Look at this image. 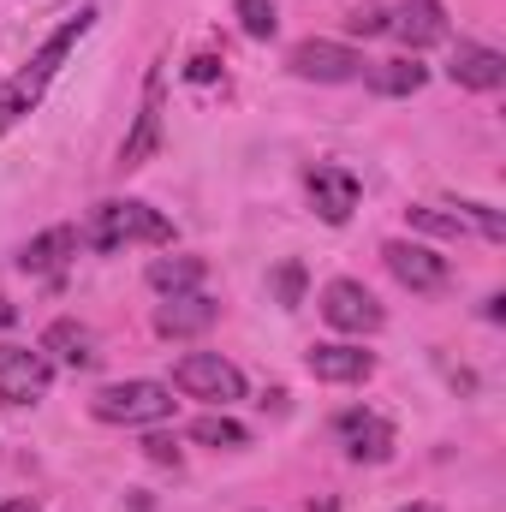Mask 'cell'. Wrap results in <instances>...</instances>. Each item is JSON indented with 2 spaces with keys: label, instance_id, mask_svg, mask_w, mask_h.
I'll return each instance as SVG.
<instances>
[{
  "label": "cell",
  "instance_id": "1",
  "mask_svg": "<svg viewBox=\"0 0 506 512\" xmlns=\"http://www.w3.org/2000/svg\"><path fill=\"white\" fill-rule=\"evenodd\" d=\"M90 24H96V12H90V6H84L78 18H66V24L42 42V54H36V60H30V66H24V72L0 90V131H12L24 114H30V108H36V102H42V90L60 78V66H66V60H72V48L90 36Z\"/></svg>",
  "mask_w": 506,
  "mask_h": 512
},
{
  "label": "cell",
  "instance_id": "2",
  "mask_svg": "<svg viewBox=\"0 0 506 512\" xmlns=\"http://www.w3.org/2000/svg\"><path fill=\"white\" fill-rule=\"evenodd\" d=\"M78 239H84L90 251H120V245H173V221H167V215H155L149 203L126 197V203H102Z\"/></svg>",
  "mask_w": 506,
  "mask_h": 512
},
{
  "label": "cell",
  "instance_id": "3",
  "mask_svg": "<svg viewBox=\"0 0 506 512\" xmlns=\"http://www.w3.org/2000/svg\"><path fill=\"white\" fill-rule=\"evenodd\" d=\"M173 405H179L173 387H161V382H114L90 399V411L102 423H126V429H137V423H167Z\"/></svg>",
  "mask_w": 506,
  "mask_h": 512
},
{
  "label": "cell",
  "instance_id": "4",
  "mask_svg": "<svg viewBox=\"0 0 506 512\" xmlns=\"http://www.w3.org/2000/svg\"><path fill=\"white\" fill-rule=\"evenodd\" d=\"M173 387H179L185 399H203V405H233V399H245L239 364H227L221 352H185V358L173 364Z\"/></svg>",
  "mask_w": 506,
  "mask_h": 512
},
{
  "label": "cell",
  "instance_id": "5",
  "mask_svg": "<svg viewBox=\"0 0 506 512\" xmlns=\"http://www.w3.org/2000/svg\"><path fill=\"white\" fill-rule=\"evenodd\" d=\"M322 322L340 334H376L381 328V304L364 280H328L322 286Z\"/></svg>",
  "mask_w": 506,
  "mask_h": 512
},
{
  "label": "cell",
  "instance_id": "6",
  "mask_svg": "<svg viewBox=\"0 0 506 512\" xmlns=\"http://www.w3.org/2000/svg\"><path fill=\"white\" fill-rule=\"evenodd\" d=\"M286 66H292L298 78H310V84H358V78H364V54H352V48H340V42H322V36L298 42V48L286 54Z\"/></svg>",
  "mask_w": 506,
  "mask_h": 512
},
{
  "label": "cell",
  "instance_id": "7",
  "mask_svg": "<svg viewBox=\"0 0 506 512\" xmlns=\"http://www.w3.org/2000/svg\"><path fill=\"white\" fill-rule=\"evenodd\" d=\"M54 382V364L30 346H0V405H36Z\"/></svg>",
  "mask_w": 506,
  "mask_h": 512
},
{
  "label": "cell",
  "instance_id": "8",
  "mask_svg": "<svg viewBox=\"0 0 506 512\" xmlns=\"http://www.w3.org/2000/svg\"><path fill=\"white\" fill-rule=\"evenodd\" d=\"M304 191H310V209H316L328 227H346L352 209H358V197H364L358 173H346V167H310V173H304Z\"/></svg>",
  "mask_w": 506,
  "mask_h": 512
},
{
  "label": "cell",
  "instance_id": "9",
  "mask_svg": "<svg viewBox=\"0 0 506 512\" xmlns=\"http://www.w3.org/2000/svg\"><path fill=\"white\" fill-rule=\"evenodd\" d=\"M334 435H340V447H346L352 459H364V465L393 459V423L376 417V411H340V417H334Z\"/></svg>",
  "mask_w": 506,
  "mask_h": 512
},
{
  "label": "cell",
  "instance_id": "10",
  "mask_svg": "<svg viewBox=\"0 0 506 512\" xmlns=\"http://www.w3.org/2000/svg\"><path fill=\"white\" fill-rule=\"evenodd\" d=\"M387 36H399L411 54L447 42V12H441V0H399V6L387 12Z\"/></svg>",
  "mask_w": 506,
  "mask_h": 512
},
{
  "label": "cell",
  "instance_id": "11",
  "mask_svg": "<svg viewBox=\"0 0 506 512\" xmlns=\"http://www.w3.org/2000/svg\"><path fill=\"white\" fill-rule=\"evenodd\" d=\"M381 256H387L393 280H399V286H411V292H441V286H447V256H435L429 245L393 239V245H387Z\"/></svg>",
  "mask_w": 506,
  "mask_h": 512
},
{
  "label": "cell",
  "instance_id": "12",
  "mask_svg": "<svg viewBox=\"0 0 506 512\" xmlns=\"http://www.w3.org/2000/svg\"><path fill=\"white\" fill-rule=\"evenodd\" d=\"M215 316H221L215 298H203V292H179V298H167V304L155 310V334H161V340H197V334L215 328Z\"/></svg>",
  "mask_w": 506,
  "mask_h": 512
},
{
  "label": "cell",
  "instance_id": "13",
  "mask_svg": "<svg viewBox=\"0 0 506 512\" xmlns=\"http://www.w3.org/2000/svg\"><path fill=\"white\" fill-rule=\"evenodd\" d=\"M304 370H310L316 382H370V376H376V358H370L364 346L322 340V346H310V352H304Z\"/></svg>",
  "mask_w": 506,
  "mask_h": 512
},
{
  "label": "cell",
  "instance_id": "14",
  "mask_svg": "<svg viewBox=\"0 0 506 512\" xmlns=\"http://www.w3.org/2000/svg\"><path fill=\"white\" fill-rule=\"evenodd\" d=\"M447 78L465 84V90H501L506 84V54L501 48H483V42H459L453 60H447Z\"/></svg>",
  "mask_w": 506,
  "mask_h": 512
},
{
  "label": "cell",
  "instance_id": "15",
  "mask_svg": "<svg viewBox=\"0 0 506 512\" xmlns=\"http://www.w3.org/2000/svg\"><path fill=\"white\" fill-rule=\"evenodd\" d=\"M161 149V72H149V84H143V108H137V126L131 137L120 143V167H143L149 155Z\"/></svg>",
  "mask_w": 506,
  "mask_h": 512
},
{
  "label": "cell",
  "instance_id": "16",
  "mask_svg": "<svg viewBox=\"0 0 506 512\" xmlns=\"http://www.w3.org/2000/svg\"><path fill=\"white\" fill-rule=\"evenodd\" d=\"M78 245H84L78 227H48V233H36V239L18 251V268H24V274H60V268L78 256Z\"/></svg>",
  "mask_w": 506,
  "mask_h": 512
},
{
  "label": "cell",
  "instance_id": "17",
  "mask_svg": "<svg viewBox=\"0 0 506 512\" xmlns=\"http://www.w3.org/2000/svg\"><path fill=\"white\" fill-rule=\"evenodd\" d=\"M42 358H48V364H66V370H90V364H96V334H90L84 322H48Z\"/></svg>",
  "mask_w": 506,
  "mask_h": 512
},
{
  "label": "cell",
  "instance_id": "18",
  "mask_svg": "<svg viewBox=\"0 0 506 512\" xmlns=\"http://www.w3.org/2000/svg\"><path fill=\"white\" fill-rule=\"evenodd\" d=\"M161 298H179V292H197L203 286V256H155L149 274H143Z\"/></svg>",
  "mask_w": 506,
  "mask_h": 512
},
{
  "label": "cell",
  "instance_id": "19",
  "mask_svg": "<svg viewBox=\"0 0 506 512\" xmlns=\"http://www.w3.org/2000/svg\"><path fill=\"white\" fill-rule=\"evenodd\" d=\"M423 84H429V66H417V54H399V60L370 66V90L376 96H417Z\"/></svg>",
  "mask_w": 506,
  "mask_h": 512
},
{
  "label": "cell",
  "instance_id": "20",
  "mask_svg": "<svg viewBox=\"0 0 506 512\" xmlns=\"http://www.w3.org/2000/svg\"><path fill=\"white\" fill-rule=\"evenodd\" d=\"M191 441H203V447H245V441H251V429H245V423H233V417H221V411H209V417H197V423H191Z\"/></svg>",
  "mask_w": 506,
  "mask_h": 512
},
{
  "label": "cell",
  "instance_id": "21",
  "mask_svg": "<svg viewBox=\"0 0 506 512\" xmlns=\"http://www.w3.org/2000/svg\"><path fill=\"white\" fill-rule=\"evenodd\" d=\"M453 215H459L465 233H483L489 245H501L506 239V215L501 209H489V203H453Z\"/></svg>",
  "mask_w": 506,
  "mask_h": 512
},
{
  "label": "cell",
  "instance_id": "22",
  "mask_svg": "<svg viewBox=\"0 0 506 512\" xmlns=\"http://www.w3.org/2000/svg\"><path fill=\"white\" fill-rule=\"evenodd\" d=\"M239 24H245V36L268 42L280 30V12H274V0H239Z\"/></svg>",
  "mask_w": 506,
  "mask_h": 512
},
{
  "label": "cell",
  "instance_id": "23",
  "mask_svg": "<svg viewBox=\"0 0 506 512\" xmlns=\"http://www.w3.org/2000/svg\"><path fill=\"white\" fill-rule=\"evenodd\" d=\"M405 215H411V227H423V233L465 239V227H459V215H453V209H405Z\"/></svg>",
  "mask_w": 506,
  "mask_h": 512
},
{
  "label": "cell",
  "instance_id": "24",
  "mask_svg": "<svg viewBox=\"0 0 506 512\" xmlns=\"http://www.w3.org/2000/svg\"><path fill=\"white\" fill-rule=\"evenodd\" d=\"M346 30H352V36H387V12H381V6H352Z\"/></svg>",
  "mask_w": 506,
  "mask_h": 512
},
{
  "label": "cell",
  "instance_id": "25",
  "mask_svg": "<svg viewBox=\"0 0 506 512\" xmlns=\"http://www.w3.org/2000/svg\"><path fill=\"white\" fill-rule=\"evenodd\" d=\"M143 453H149L155 465H179V441H173V435H149V441H143Z\"/></svg>",
  "mask_w": 506,
  "mask_h": 512
},
{
  "label": "cell",
  "instance_id": "26",
  "mask_svg": "<svg viewBox=\"0 0 506 512\" xmlns=\"http://www.w3.org/2000/svg\"><path fill=\"white\" fill-rule=\"evenodd\" d=\"M185 78H191V84H215V78H221V60H215V54H197V60L185 66Z\"/></svg>",
  "mask_w": 506,
  "mask_h": 512
},
{
  "label": "cell",
  "instance_id": "27",
  "mask_svg": "<svg viewBox=\"0 0 506 512\" xmlns=\"http://www.w3.org/2000/svg\"><path fill=\"white\" fill-rule=\"evenodd\" d=\"M274 286H280V298H286V304H298V286H304V274H298V268H280V280H274Z\"/></svg>",
  "mask_w": 506,
  "mask_h": 512
},
{
  "label": "cell",
  "instance_id": "28",
  "mask_svg": "<svg viewBox=\"0 0 506 512\" xmlns=\"http://www.w3.org/2000/svg\"><path fill=\"white\" fill-rule=\"evenodd\" d=\"M12 322H18V310H12V304L0 298V328H12Z\"/></svg>",
  "mask_w": 506,
  "mask_h": 512
},
{
  "label": "cell",
  "instance_id": "29",
  "mask_svg": "<svg viewBox=\"0 0 506 512\" xmlns=\"http://www.w3.org/2000/svg\"><path fill=\"white\" fill-rule=\"evenodd\" d=\"M0 512H36V507L30 501H12V507H0Z\"/></svg>",
  "mask_w": 506,
  "mask_h": 512
},
{
  "label": "cell",
  "instance_id": "30",
  "mask_svg": "<svg viewBox=\"0 0 506 512\" xmlns=\"http://www.w3.org/2000/svg\"><path fill=\"white\" fill-rule=\"evenodd\" d=\"M399 512H441V507H429V501H423V507H399Z\"/></svg>",
  "mask_w": 506,
  "mask_h": 512
}]
</instances>
